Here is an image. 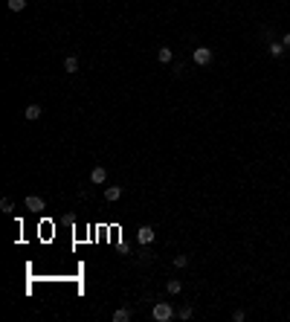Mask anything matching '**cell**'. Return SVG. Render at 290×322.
Segmentation results:
<instances>
[{
  "label": "cell",
  "mask_w": 290,
  "mask_h": 322,
  "mask_svg": "<svg viewBox=\"0 0 290 322\" xmlns=\"http://www.w3.org/2000/svg\"><path fill=\"white\" fill-rule=\"evenodd\" d=\"M151 317L157 322H168V320H174L177 317V311H174V305L171 302H157L154 308H151Z\"/></svg>",
  "instance_id": "cell-1"
},
{
  "label": "cell",
  "mask_w": 290,
  "mask_h": 322,
  "mask_svg": "<svg viewBox=\"0 0 290 322\" xmlns=\"http://www.w3.org/2000/svg\"><path fill=\"white\" fill-rule=\"evenodd\" d=\"M212 58H215L212 47H194V50H192V61L197 67H209V64H212Z\"/></svg>",
  "instance_id": "cell-2"
},
{
  "label": "cell",
  "mask_w": 290,
  "mask_h": 322,
  "mask_svg": "<svg viewBox=\"0 0 290 322\" xmlns=\"http://www.w3.org/2000/svg\"><path fill=\"white\" fill-rule=\"evenodd\" d=\"M154 235H157V232H154V226H148V224L136 229V241H139L142 247H145V244H151V241H154Z\"/></svg>",
  "instance_id": "cell-3"
},
{
  "label": "cell",
  "mask_w": 290,
  "mask_h": 322,
  "mask_svg": "<svg viewBox=\"0 0 290 322\" xmlns=\"http://www.w3.org/2000/svg\"><path fill=\"white\" fill-rule=\"evenodd\" d=\"M285 53H288V47H285L282 41H267V55H270V58H282Z\"/></svg>",
  "instance_id": "cell-4"
},
{
  "label": "cell",
  "mask_w": 290,
  "mask_h": 322,
  "mask_svg": "<svg viewBox=\"0 0 290 322\" xmlns=\"http://www.w3.org/2000/svg\"><path fill=\"white\" fill-rule=\"evenodd\" d=\"M24 206H26L29 212H41V209H47V203H44V197H38V194H29V197L24 200Z\"/></svg>",
  "instance_id": "cell-5"
},
{
  "label": "cell",
  "mask_w": 290,
  "mask_h": 322,
  "mask_svg": "<svg viewBox=\"0 0 290 322\" xmlns=\"http://www.w3.org/2000/svg\"><path fill=\"white\" fill-rule=\"evenodd\" d=\"M41 113H44V110H41V105H29V107L24 110V119H26V122H38V119H41Z\"/></svg>",
  "instance_id": "cell-6"
},
{
  "label": "cell",
  "mask_w": 290,
  "mask_h": 322,
  "mask_svg": "<svg viewBox=\"0 0 290 322\" xmlns=\"http://www.w3.org/2000/svg\"><path fill=\"white\" fill-rule=\"evenodd\" d=\"M157 61H160V64H171V61H174L171 47H160V50H157Z\"/></svg>",
  "instance_id": "cell-7"
},
{
  "label": "cell",
  "mask_w": 290,
  "mask_h": 322,
  "mask_svg": "<svg viewBox=\"0 0 290 322\" xmlns=\"http://www.w3.org/2000/svg\"><path fill=\"white\" fill-rule=\"evenodd\" d=\"M119 197H122V186H107V189H105V200H107V203H116Z\"/></svg>",
  "instance_id": "cell-8"
},
{
  "label": "cell",
  "mask_w": 290,
  "mask_h": 322,
  "mask_svg": "<svg viewBox=\"0 0 290 322\" xmlns=\"http://www.w3.org/2000/svg\"><path fill=\"white\" fill-rule=\"evenodd\" d=\"M105 180H107V171H105L102 165H96V168L90 171V183H96V186H102Z\"/></svg>",
  "instance_id": "cell-9"
},
{
  "label": "cell",
  "mask_w": 290,
  "mask_h": 322,
  "mask_svg": "<svg viewBox=\"0 0 290 322\" xmlns=\"http://www.w3.org/2000/svg\"><path fill=\"white\" fill-rule=\"evenodd\" d=\"M113 322H131L133 320V314H131L128 308H119V311H113V317H110Z\"/></svg>",
  "instance_id": "cell-10"
},
{
  "label": "cell",
  "mask_w": 290,
  "mask_h": 322,
  "mask_svg": "<svg viewBox=\"0 0 290 322\" xmlns=\"http://www.w3.org/2000/svg\"><path fill=\"white\" fill-rule=\"evenodd\" d=\"M64 73H70V76L79 73V58H76V55H67L64 58Z\"/></svg>",
  "instance_id": "cell-11"
},
{
  "label": "cell",
  "mask_w": 290,
  "mask_h": 322,
  "mask_svg": "<svg viewBox=\"0 0 290 322\" xmlns=\"http://www.w3.org/2000/svg\"><path fill=\"white\" fill-rule=\"evenodd\" d=\"M165 290H168L171 296H177V293L183 290V279H168V285H165Z\"/></svg>",
  "instance_id": "cell-12"
},
{
  "label": "cell",
  "mask_w": 290,
  "mask_h": 322,
  "mask_svg": "<svg viewBox=\"0 0 290 322\" xmlns=\"http://www.w3.org/2000/svg\"><path fill=\"white\" fill-rule=\"evenodd\" d=\"M6 6H9V12H24L26 0H6Z\"/></svg>",
  "instance_id": "cell-13"
},
{
  "label": "cell",
  "mask_w": 290,
  "mask_h": 322,
  "mask_svg": "<svg viewBox=\"0 0 290 322\" xmlns=\"http://www.w3.org/2000/svg\"><path fill=\"white\" fill-rule=\"evenodd\" d=\"M192 314H194V308H192V305H183V308L177 311V317H180V320H192Z\"/></svg>",
  "instance_id": "cell-14"
},
{
  "label": "cell",
  "mask_w": 290,
  "mask_h": 322,
  "mask_svg": "<svg viewBox=\"0 0 290 322\" xmlns=\"http://www.w3.org/2000/svg\"><path fill=\"white\" fill-rule=\"evenodd\" d=\"M0 209H3L6 215H12V212H15V203H12L9 197H3V200H0Z\"/></svg>",
  "instance_id": "cell-15"
},
{
  "label": "cell",
  "mask_w": 290,
  "mask_h": 322,
  "mask_svg": "<svg viewBox=\"0 0 290 322\" xmlns=\"http://www.w3.org/2000/svg\"><path fill=\"white\" fill-rule=\"evenodd\" d=\"M247 320V311H244V308H235V311H232V322H244Z\"/></svg>",
  "instance_id": "cell-16"
},
{
  "label": "cell",
  "mask_w": 290,
  "mask_h": 322,
  "mask_svg": "<svg viewBox=\"0 0 290 322\" xmlns=\"http://www.w3.org/2000/svg\"><path fill=\"white\" fill-rule=\"evenodd\" d=\"M171 264H174V267H186V264H189V256H174Z\"/></svg>",
  "instance_id": "cell-17"
},
{
  "label": "cell",
  "mask_w": 290,
  "mask_h": 322,
  "mask_svg": "<svg viewBox=\"0 0 290 322\" xmlns=\"http://www.w3.org/2000/svg\"><path fill=\"white\" fill-rule=\"evenodd\" d=\"M282 44H285V47L290 50V32H285V35H282Z\"/></svg>",
  "instance_id": "cell-18"
}]
</instances>
